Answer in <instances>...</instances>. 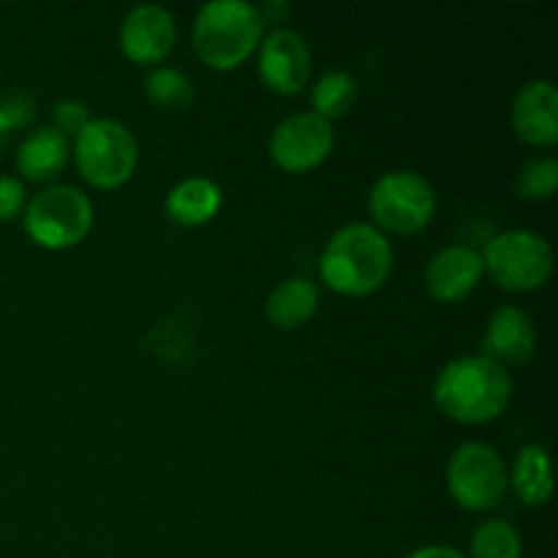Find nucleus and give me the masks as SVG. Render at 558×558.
<instances>
[{"label": "nucleus", "instance_id": "obj_13", "mask_svg": "<svg viewBox=\"0 0 558 558\" xmlns=\"http://www.w3.org/2000/svg\"><path fill=\"white\" fill-rule=\"evenodd\" d=\"M483 259L469 245H447L430 256L425 267V292L436 303H461L483 281Z\"/></svg>", "mask_w": 558, "mask_h": 558}, {"label": "nucleus", "instance_id": "obj_22", "mask_svg": "<svg viewBox=\"0 0 558 558\" xmlns=\"http://www.w3.org/2000/svg\"><path fill=\"white\" fill-rule=\"evenodd\" d=\"M558 185V163L556 158H532L529 163H523V169L518 172L515 191L523 202H548L556 194Z\"/></svg>", "mask_w": 558, "mask_h": 558}, {"label": "nucleus", "instance_id": "obj_26", "mask_svg": "<svg viewBox=\"0 0 558 558\" xmlns=\"http://www.w3.org/2000/svg\"><path fill=\"white\" fill-rule=\"evenodd\" d=\"M403 558H466L461 550L450 548V545H425V548L412 550L409 556Z\"/></svg>", "mask_w": 558, "mask_h": 558}, {"label": "nucleus", "instance_id": "obj_6", "mask_svg": "<svg viewBox=\"0 0 558 558\" xmlns=\"http://www.w3.org/2000/svg\"><path fill=\"white\" fill-rule=\"evenodd\" d=\"M480 259L485 276L512 294L537 292L554 272V248L543 234L532 229L499 232L488 240Z\"/></svg>", "mask_w": 558, "mask_h": 558}, {"label": "nucleus", "instance_id": "obj_12", "mask_svg": "<svg viewBox=\"0 0 558 558\" xmlns=\"http://www.w3.org/2000/svg\"><path fill=\"white\" fill-rule=\"evenodd\" d=\"M512 131L532 147L558 142V90L550 80H532L518 90L510 109Z\"/></svg>", "mask_w": 558, "mask_h": 558}, {"label": "nucleus", "instance_id": "obj_19", "mask_svg": "<svg viewBox=\"0 0 558 558\" xmlns=\"http://www.w3.org/2000/svg\"><path fill=\"white\" fill-rule=\"evenodd\" d=\"M360 85L349 71H327L319 76L314 87H311V112L319 114L322 120L332 123L338 118H347L352 107L357 104Z\"/></svg>", "mask_w": 558, "mask_h": 558}, {"label": "nucleus", "instance_id": "obj_20", "mask_svg": "<svg viewBox=\"0 0 558 558\" xmlns=\"http://www.w3.org/2000/svg\"><path fill=\"white\" fill-rule=\"evenodd\" d=\"M145 96L150 104L167 112H180V109L191 107L196 98L194 80L185 71L174 69V65H156L150 74L145 76Z\"/></svg>", "mask_w": 558, "mask_h": 558}, {"label": "nucleus", "instance_id": "obj_16", "mask_svg": "<svg viewBox=\"0 0 558 558\" xmlns=\"http://www.w3.org/2000/svg\"><path fill=\"white\" fill-rule=\"evenodd\" d=\"M316 311H319V289L311 278H287L267 294L265 303L267 322L281 332L305 327Z\"/></svg>", "mask_w": 558, "mask_h": 558}, {"label": "nucleus", "instance_id": "obj_1", "mask_svg": "<svg viewBox=\"0 0 558 558\" xmlns=\"http://www.w3.org/2000/svg\"><path fill=\"white\" fill-rule=\"evenodd\" d=\"M512 401V376L485 354L450 360L434 379V403L447 420L485 425L499 420Z\"/></svg>", "mask_w": 558, "mask_h": 558}, {"label": "nucleus", "instance_id": "obj_9", "mask_svg": "<svg viewBox=\"0 0 558 558\" xmlns=\"http://www.w3.org/2000/svg\"><path fill=\"white\" fill-rule=\"evenodd\" d=\"M336 147L332 123L314 112H294L272 129L267 156L281 172L305 174L319 169Z\"/></svg>", "mask_w": 558, "mask_h": 558}, {"label": "nucleus", "instance_id": "obj_18", "mask_svg": "<svg viewBox=\"0 0 558 558\" xmlns=\"http://www.w3.org/2000/svg\"><path fill=\"white\" fill-rule=\"evenodd\" d=\"M510 485L523 507H545L554 496V463L543 445H526L515 458Z\"/></svg>", "mask_w": 558, "mask_h": 558}, {"label": "nucleus", "instance_id": "obj_3", "mask_svg": "<svg viewBox=\"0 0 558 558\" xmlns=\"http://www.w3.org/2000/svg\"><path fill=\"white\" fill-rule=\"evenodd\" d=\"M265 38L259 9L245 0H210L202 5L191 27L194 52L207 69L227 71L248 63Z\"/></svg>", "mask_w": 558, "mask_h": 558}, {"label": "nucleus", "instance_id": "obj_21", "mask_svg": "<svg viewBox=\"0 0 558 558\" xmlns=\"http://www.w3.org/2000/svg\"><path fill=\"white\" fill-rule=\"evenodd\" d=\"M469 554L472 558H523V539L512 523L490 518L474 529Z\"/></svg>", "mask_w": 558, "mask_h": 558}, {"label": "nucleus", "instance_id": "obj_8", "mask_svg": "<svg viewBox=\"0 0 558 558\" xmlns=\"http://www.w3.org/2000/svg\"><path fill=\"white\" fill-rule=\"evenodd\" d=\"M510 488L505 458L485 441H466L447 463V494L461 510L490 512Z\"/></svg>", "mask_w": 558, "mask_h": 558}, {"label": "nucleus", "instance_id": "obj_10", "mask_svg": "<svg viewBox=\"0 0 558 558\" xmlns=\"http://www.w3.org/2000/svg\"><path fill=\"white\" fill-rule=\"evenodd\" d=\"M256 69L265 87L276 96H298L308 87L314 60L311 49L300 33L289 27H276L262 38L256 49Z\"/></svg>", "mask_w": 558, "mask_h": 558}, {"label": "nucleus", "instance_id": "obj_25", "mask_svg": "<svg viewBox=\"0 0 558 558\" xmlns=\"http://www.w3.org/2000/svg\"><path fill=\"white\" fill-rule=\"evenodd\" d=\"M0 112H3L5 123L11 125V131H14V129H22V125L31 123L36 107H33V101L27 96H22V93H14V96H9V98H3V101H0Z\"/></svg>", "mask_w": 558, "mask_h": 558}, {"label": "nucleus", "instance_id": "obj_27", "mask_svg": "<svg viewBox=\"0 0 558 558\" xmlns=\"http://www.w3.org/2000/svg\"><path fill=\"white\" fill-rule=\"evenodd\" d=\"M9 136H11V125L5 123L3 112H0V153L5 150V142H9Z\"/></svg>", "mask_w": 558, "mask_h": 558}, {"label": "nucleus", "instance_id": "obj_7", "mask_svg": "<svg viewBox=\"0 0 558 558\" xmlns=\"http://www.w3.org/2000/svg\"><path fill=\"white\" fill-rule=\"evenodd\" d=\"M436 207L434 185L412 169H392L371 185L368 213L381 234H420L434 221Z\"/></svg>", "mask_w": 558, "mask_h": 558}, {"label": "nucleus", "instance_id": "obj_14", "mask_svg": "<svg viewBox=\"0 0 558 558\" xmlns=\"http://www.w3.org/2000/svg\"><path fill=\"white\" fill-rule=\"evenodd\" d=\"M537 349V332L526 311L518 305H501L490 314L483 336V354L499 365H523Z\"/></svg>", "mask_w": 558, "mask_h": 558}, {"label": "nucleus", "instance_id": "obj_5", "mask_svg": "<svg viewBox=\"0 0 558 558\" xmlns=\"http://www.w3.org/2000/svg\"><path fill=\"white\" fill-rule=\"evenodd\" d=\"M82 180L98 191L123 189L140 167V145L123 123L112 118L90 120L71 145Z\"/></svg>", "mask_w": 558, "mask_h": 558}, {"label": "nucleus", "instance_id": "obj_4", "mask_svg": "<svg viewBox=\"0 0 558 558\" xmlns=\"http://www.w3.org/2000/svg\"><path fill=\"white\" fill-rule=\"evenodd\" d=\"M93 202L85 191L76 185H47L38 191L22 213V227L33 245L44 251H69L76 248L90 234Z\"/></svg>", "mask_w": 558, "mask_h": 558}, {"label": "nucleus", "instance_id": "obj_2", "mask_svg": "<svg viewBox=\"0 0 558 558\" xmlns=\"http://www.w3.org/2000/svg\"><path fill=\"white\" fill-rule=\"evenodd\" d=\"M392 245L374 223L354 221L336 229L319 256V278L341 298H368L392 272Z\"/></svg>", "mask_w": 558, "mask_h": 558}, {"label": "nucleus", "instance_id": "obj_23", "mask_svg": "<svg viewBox=\"0 0 558 558\" xmlns=\"http://www.w3.org/2000/svg\"><path fill=\"white\" fill-rule=\"evenodd\" d=\"M52 120H54L52 129H58L60 134L69 140V136L80 134V131L85 129L93 118H90V109H87L85 104L74 101V98H63V101L54 104Z\"/></svg>", "mask_w": 558, "mask_h": 558}, {"label": "nucleus", "instance_id": "obj_15", "mask_svg": "<svg viewBox=\"0 0 558 558\" xmlns=\"http://www.w3.org/2000/svg\"><path fill=\"white\" fill-rule=\"evenodd\" d=\"M71 156V145L58 129L52 125H41V129L31 131L25 140L16 147V172L27 183L47 185L58 178L65 169Z\"/></svg>", "mask_w": 558, "mask_h": 558}, {"label": "nucleus", "instance_id": "obj_11", "mask_svg": "<svg viewBox=\"0 0 558 558\" xmlns=\"http://www.w3.org/2000/svg\"><path fill=\"white\" fill-rule=\"evenodd\" d=\"M178 41V22L163 5H136L120 22L118 47L125 60L136 65H161Z\"/></svg>", "mask_w": 558, "mask_h": 558}, {"label": "nucleus", "instance_id": "obj_24", "mask_svg": "<svg viewBox=\"0 0 558 558\" xmlns=\"http://www.w3.org/2000/svg\"><path fill=\"white\" fill-rule=\"evenodd\" d=\"M27 194L25 183L11 174H0V223L14 221L20 213H25Z\"/></svg>", "mask_w": 558, "mask_h": 558}, {"label": "nucleus", "instance_id": "obj_17", "mask_svg": "<svg viewBox=\"0 0 558 558\" xmlns=\"http://www.w3.org/2000/svg\"><path fill=\"white\" fill-rule=\"evenodd\" d=\"M223 191L210 178H185L167 194V216L178 227H205L221 213Z\"/></svg>", "mask_w": 558, "mask_h": 558}]
</instances>
